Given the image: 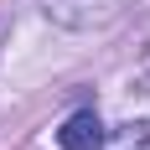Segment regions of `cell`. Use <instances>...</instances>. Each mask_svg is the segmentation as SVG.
<instances>
[{
    "instance_id": "obj_2",
    "label": "cell",
    "mask_w": 150,
    "mask_h": 150,
    "mask_svg": "<svg viewBox=\"0 0 150 150\" xmlns=\"http://www.w3.org/2000/svg\"><path fill=\"white\" fill-rule=\"evenodd\" d=\"M57 145L62 150H104V119H98L93 109L67 114V124L57 129Z\"/></svg>"
},
{
    "instance_id": "obj_4",
    "label": "cell",
    "mask_w": 150,
    "mask_h": 150,
    "mask_svg": "<svg viewBox=\"0 0 150 150\" xmlns=\"http://www.w3.org/2000/svg\"><path fill=\"white\" fill-rule=\"evenodd\" d=\"M0 31H5V26H0Z\"/></svg>"
},
{
    "instance_id": "obj_1",
    "label": "cell",
    "mask_w": 150,
    "mask_h": 150,
    "mask_svg": "<svg viewBox=\"0 0 150 150\" xmlns=\"http://www.w3.org/2000/svg\"><path fill=\"white\" fill-rule=\"evenodd\" d=\"M129 0H42V11L52 26L62 31H88V26H104V21H114V16L124 11Z\"/></svg>"
},
{
    "instance_id": "obj_3",
    "label": "cell",
    "mask_w": 150,
    "mask_h": 150,
    "mask_svg": "<svg viewBox=\"0 0 150 150\" xmlns=\"http://www.w3.org/2000/svg\"><path fill=\"white\" fill-rule=\"evenodd\" d=\"M104 150H150V119H129L114 135H104Z\"/></svg>"
}]
</instances>
